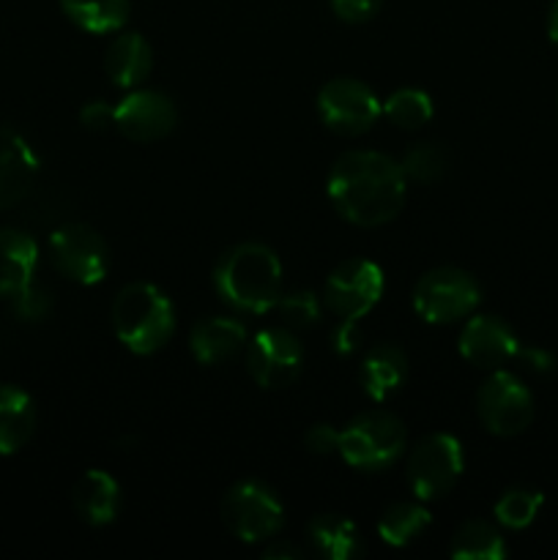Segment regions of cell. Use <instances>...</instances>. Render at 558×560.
Segmentation results:
<instances>
[{"mask_svg": "<svg viewBox=\"0 0 558 560\" xmlns=\"http://www.w3.org/2000/svg\"><path fill=\"white\" fill-rule=\"evenodd\" d=\"M408 178L386 153L350 151L328 173V197L342 219L359 228H381L405 206Z\"/></svg>", "mask_w": 558, "mask_h": 560, "instance_id": "cell-1", "label": "cell"}, {"mask_svg": "<svg viewBox=\"0 0 558 560\" xmlns=\"http://www.w3.org/2000/svg\"><path fill=\"white\" fill-rule=\"evenodd\" d=\"M219 299L246 315H266L282 295V262L266 244H239L213 268Z\"/></svg>", "mask_w": 558, "mask_h": 560, "instance_id": "cell-2", "label": "cell"}, {"mask_svg": "<svg viewBox=\"0 0 558 560\" xmlns=\"http://www.w3.org/2000/svg\"><path fill=\"white\" fill-rule=\"evenodd\" d=\"M115 337L137 355H151L170 342L175 310L167 295L148 282L126 284L113 304Z\"/></svg>", "mask_w": 558, "mask_h": 560, "instance_id": "cell-3", "label": "cell"}, {"mask_svg": "<svg viewBox=\"0 0 558 560\" xmlns=\"http://www.w3.org/2000/svg\"><path fill=\"white\" fill-rule=\"evenodd\" d=\"M408 432L397 416L372 410L359 416L339 432V457L361 470H383L405 452Z\"/></svg>", "mask_w": 558, "mask_h": 560, "instance_id": "cell-4", "label": "cell"}, {"mask_svg": "<svg viewBox=\"0 0 558 560\" xmlns=\"http://www.w3.org/2000/svg\"><path fill=\"white\" fill-rule=\"evenodd\" d=\"M481 290L476 279L463 268L443 266L435 271H427L416 282L414 310L425 323H454L468 317L479 306Z\"/></svg>", "mask_w": 558, "mask_h": 560, "instance_id": "cell-5", "label": "cell"}, {"mask_svg": "<svg viewBox=\"0 0 558 560\" xmlns=\"http://www.w3.org/2000/svg\"><path fill=\"white\" fill-rule=\"evenodd\" d=\"M222 520L235 539L257 545L279 534L284 523L282 501L260 481H239L222 498Z\"/></svg>", "mask_w": 558, "mask_h": 560, "instance_id": "cell-6", "label": "cell"}, {"mask_svg": "<svg viewBox=\"0 0 558 560\" xmlns=\"http://www.w3.org/2000/svg\"><path fill=\"white\" fill-rule=\"evenodd\" d=\"M476 413L490 435L514 438L534 421V397L518 375L496 370L476 394Z\"/></svg>", "mask_w": 558, "mask_h": 560, "instance_id": "cell-7", "label": "cell"}, {"mask_svg": "<svg viewBox=\"0 0 558 560\" xmlns=\"http://www.w3.org/2000/svg\"><path fill=\"white\" fill-rule=\"evenodd\" d=\"M465 468L463 446L454 435L435 432L414 446L408 457V485L419 501H435L457 485Z\"/></svg>", "mask_w": 558, "mask_h": 560, "instance_id": "cell-8", "label": "cell"}, {"mask_svg": "<svg viewBox=\"0 0 558 560\" xmlns=\"http://www.w3.org/2000/svg\"><path fill=\"white\" fill-rule=\"evenodd\" d=\"M317 113L323 124L337 135L359 137L377 124L383 104L364 82L353 77H337V80H328L317 93Z\"/></svg>", "mask_w": 558, "mask_h": 560, "instance_id": "cell-9", "label": "cell"}, {"mask_svg": "<svg viewBox=\"0 0 558 560\" xmlns=\"http://www.w3.org/2000/svg\"><path fill=\"white\" fill-rule=\"evenodd\" d=\"M55 268L77 284H98L109 271V246L93 228L80 222L63 224L49 235Z\"/></svg>", "mask_w": 558, "mask_h": 560, "instance_id": "cell-10", "label": "cell"}, {"mask_svg": "<svg viewBox=\"0 0 558 560\" xmlns=\"http://www.w3.org/2000/svg\"><path fill=\"white\" fill-rule=\"evenodd\" d=\"M383 295V271L372 260H345L334 268L323 288V304L339 320H356L370 315Z\"/></svg>", "mask_w": 558, "mask_h": 560, "instance_id": "cell-11", "label": "cell"}, {"mask_svg": "<svg viewBox=\"0 0 558 560\" xmlns=\"http://www.w3.org/2000/svg\"><path fill=\"white\" fill-rule=\"evenodd\" d=\"M304 348L288 328H266L246 342V370L263 388H284L301 375Z\"/></svg>", "mask_w": 558, "mask_h": 560, "instance_id": "cell-12", "label": "cell"}, {"mask_svg": "<svg viewBox=\"0 0 558 560\" xmlns=\"http://www.w3.org/2000/svg\"><path fill=\"white\" fill-rule=\"evenodd\" d=\"M178 124L173 98L162 91H131L115 104V129L135 142H153L167 137Z\"/></svg>", "mask_w": 558, "mask_h": 560, "instance_id": "cell-13", "label": "cell"}, {"mask_svg": "<svg viewBox=\"0 0 558 560\" xmlns=\"http://www.w3.org/2000/svg\"><path fill=\"white\" fill-rule=\"evenodd\" d=\"M520 353V339L501 317L476 315L460 334V355L479 370H498Z\"/></svg>", "mask_w": 558, "mask_h": 560, "instance_id": "cell-14", "label": "cell"}, {"mask_svg": "<svg viewBox=\"0 0 558 560\" xmlns=\"http://www.w3.org/2000/svg\"><path fill=\"white\" fill-rule=\"evenodd\" d=\"M38 175V156L31 142L0 126V211L25 200Z\"/></svg>", "mask_w": 558, "mask_h": 560, "instance_id": "cell-15", "label": "cell"}, {"mask_svg": "<svg viewBox=\"0 0 558 560\" xmlns=\"http://www.w3.org/2000/svg\"><path fill=\"white\" fill-rule=\"evenodd\" d=\"M244 323L233 317H206L189 334V348L202 366L228 364L246 348Z\"/></svg>", "mask_w": 558, "mask_h": 560, "instance_id": "cell-16", "label": "cell"}, {"mask_svg": "<svg viewBox=\"0 0 558 560\" xmlns=\"http://www.w3.org/2000/svg\"><path fill=\"white\" fill-rule=\"evenodd\" d=\"M361 388L372 402H386L408 381V359L397 345H375L361 361Z\"/></svg>", "mask_w": 558, "mask_h": 560, "instance_id": "cell-17", "label": "cell"}, {"mask_svg": "<svg viewBox=\"0 0 558 560\" xmlns=\"http://www.w3.org/2000/svg\"><path fill=\"white\" fill-rule=\"evenodd\" d=\"M153 69V49L140 33H120L104 55V71L118 88H137Z\"/></svg>", "mask_w": 558, "mask_h": 560, "instance_id": "cell-18", "label": "cell"}, {"mask_svg": "<svg viewBox=\"0 0 558 560\" xmlns=\"http://www.w3.org/2000/svg\"><path fill=\"white\" fill-rule=\"evenodd\" d=\"M38 266L36 241L20 230H0V299L16 295L33 282Z\"/></svg>", "mask_w": 558, "mask_h": 560, "instance_id": "cell-19", "label": "cell"}, {"mask_svg": "<svg viewBox=\"0 0 558 560\" xmlns=\"http://www.w3.org/2000/svg\"><path fill=\"white\" fill-rule=\"evenodd\" d=\"M71 501L88 525H109L120 512V487L107 470H88L74 485Z\"/></svg>", "mask_w": 558, "mask_h": 560, "instance_id": "cell-20", "label": "cell"}, {"mask_svg": "<svg viewBox=\"0 0 558 560\" xmlns=\"http://www.w3.org/2000/svg\"><path fill=\"white\" fill-rule=\"evenodd\" d=\"M36 430L33 399L16 386H0V457L16 454Z\"/></svg>", "mask_w": 558, "mask_h": 560, "instance_id": "cell-21", "label": "cell"}, {"mask_svg": "<svg viewBox=\"0 0 558 560\" xmlns=\"http://www.w3.org/2000/svg\"><path fill=\"white\" fill-rule=\"evenodd\" d=\"M312 547L321 558L350 560L361 556V536L342 514H317L306 528Z\"/></svg>", "mask_w": 558, "mask_h": 560, "instance_id": "cell-22", "label": "cell"}, {"mask_svg": "<svg viewBox=\"0 0 558 560\" xmlns=\"http://www.w3.org/2000/svg\"><path fill=\"white\" fill-rule=\"evenodd\" d=\"M60 9L82 31L113 33L129 20L131 0H60Z\"/></svg>", "mask_w": 558, "mask_h": 560, "instance_id": "cell-23", "label": "cell"}, {"mask_svg": "<svg viewBox=\"0 0 558 560\" xmlns=\"http://www.w3.org/2000/svg\"><path fill=\"white\" fill-rule=\"evenodd\" d=\"M449 552L457 560H501L507 558V545H503V536L490 523L468 520L452 536Z\"/></svg>", "mask_w": 558, "mask_h": 560, "instance_id": "cell-24", "label": "cell"}, {"mask_svg": "<svg viewBox=\"0 0 558 560\" xmlns=\"http://www.w3.org/2000/svg\"><path fill=\"white\" fill-rule=\"evenodd\" d=\"M432 517L421 503H394L377 520V534L388 547H408L430 528Z\"/></svg>", "mask_w": 558, "mask_h": 560, "instance_id": "cell-25", "label": "cell"}, {"mask_svg": "<svg viewBox=\"0 0 558 560\" xmlns=\"http://www.w3.org/2000/svg\"><path fill=\"white\" fill-rule=\"evenodd\" d=\"M545 495L539 490H531V487H512V490L503 492L496 503V520L509 530H523L539 514Z\"/></svg>", "mask_w": 558, "mask_h": 560, "instance_id": "cell-26", "label": "cell"}, {"mask_svg": "<svg viewBox=\"0 0 558 560\" xmlns=\"http://www.w3.org/2000/svg\"><path fill=\"white\" fill-rule=\"evenodd\" d=\"M383 113L399 129H419V126H425L432 118V98L425 91H419V88H403V91L392 93L386 98Z\"/></svg>", "mask_w": 558, "mask_h": 560, "instance_id": "cell-27", "label": "cell"}, {"mask_svg": "<svg viewBox=\"0 0 558 560\" xmlns=\"http://www.w3.org/2000/svg\"><path fill=\"white\" fill-rule=\"evenodd\" d=\"M399 164H403L405 178L416 180V184H432L446 173V153L432 142H416L414 148H408Z\"/></svg>", "mask_w": 558, "mask_h": 560, "instance_id": "cell-28", "label": "cell"}, {"mask_svg": "<svg viewBox=\"0 0 558 560\" xmlns=\"http://www.w3.org/2000/svg\"><path fill=\"white\" fill-rule=\"evenodd\" d=\"M274 312L282 317L284 326L306 328L317 320V315H321V301H317L315 293H310V290H301V293L279 295V301L274 304Z\"/></svg>", "mask_w": 558, "mask_h": 560, "instance_id": "cell-29", "label": "cell"}, {"mask_svg": "<svg viewBox=\"0 0 558 560\" xmlns=\"http://www.w3.org/2000/svg\"><path fill=\"white\" fill-rule=\"evenodd\" d=\"M11 299H14V304H11L14 306V315L25 323H38L53 312V293L36 282L25 284V288L16 295H11Z\"/></svg>", "mask_w": 558, "mask_h": 560, "instance_id": "cell-30", "label": "cell"}, {"mask_svg": "<svg viewBox=\"0 0 558 560\" xmlns=\"http://www.w3.org/2000/svg\"><path fill=\"white\" fill-rule=\"evenodd\" d=\"M383 0H332V11L342 22L359 25V22L372 20L381 11Z\"/></svg>", "mask_w": 558, "mask_h": 560, "instance_id": "cell-31", "label": "cell"}, {"mask_svg": "<svg viewBox=\"0 0 558 560\" xmlns=\"http://www.w3.org/2000/svg\"><path fill=\"white\" fill-rule=\"evenodd\" d=\"M304 443L312 454H317V457H328V454L339 452V430H334V427L328 424H317L306 432Z\"/></svg>", "mask_w": 558, "mask_h": 560, "instance_id": "cell-32", "label": "cell"}, {"mask_svg": "<svg viewBox=\"0 0 558 560\" xmlns=\"http://www.w3.org/2000/svg\"><path fill=\"white\" fill-rule=\"evenodd\" d=\"M80 120L85 129L91 131H104L109 126H115V107L104 102H88L85 107L80 109Z\"/></svg>", "mask_w": 558, "mask_h": 560, "instance_id": "cell-33", "label": "cell"}, {"mask_svg": "<svg viewBox=\"0 0 558 560\" xmlns=\"http://www.w3.org/2000/svg\"><path fill=\"white\" fill-rule=\"evenodd\" d=\"M518 359L525 361V366H531L534 372H550L553 366H556L553 355L545 353V350H539V348H523V345H520Z\"/></svg>", "mask_w": 558, "mask_h": 560, "instance_id": "cell-34", "label": "cell"}, {"mask_svg": "<svg viewBox=\"0 0 558 560\" xmlns=\"http://www.w3.org/2000/svg\"><path fill=\"white\" fill-rule=\"evenodd\" d=\"M353 348H356V320H342L339 323L337 334H334V350L348 355Z\"/></svg>", "mask_w": 558, "mask_h": 560, "instance_id": "cell-35", "label": "cell"}, {"mask_svg": "<svg viewBox=\"0 0 558 560\" xmlns=\"http://www.w3.org/2000/svg\"><path fill=\"white\" fill-rule=\"evenodd\" d=\"M263 558L266 560H301L304 558V552H301V547H295L293 541H274L271 547H266Z\"/></svg>", "mask_w": 558, "mask_h": 560, "instance_id": "cell-36", "label": "cell"}, {"mask_svg": "<svg viewBox=\"0 0 558 560\" xmlns=\"http://www.w3.org/2000/svg\"><path fill=\"white\" fill-rule=\"evenodd\" d=\"M547 33H550V42L558 44V0H553L550 16H547Z\"/></svg>", "mask_w": 558, "mask_h": 560, "instance_id": "cell-37", "label": "cell"}]
</instances>
